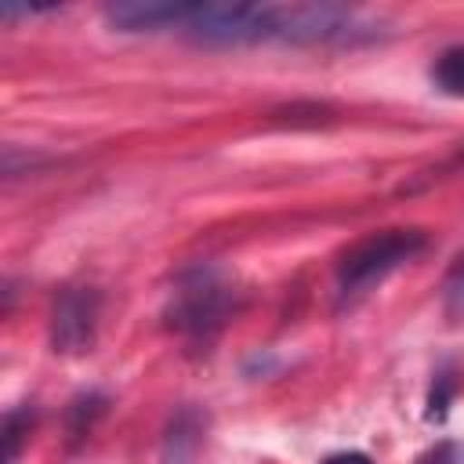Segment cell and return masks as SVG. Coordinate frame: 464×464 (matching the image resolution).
<instances>
[{
    "mask_svg": "<svg viewBox=\"0 0 464 464\" xmlns=\"http://www.w3.org/2000/svg\"><path fill=\"white\" fill-rule=\"evenodd\" d=\"M239 286L218 265L188 268L167 304V326L192 341H210L236 312H239Z\"/></svg>",
    "mask_w": 464,
    "mask_h": 464,
    "instance_id": "cell-1",
    "label": "cell"
},
{
    "mask_svg": "<svg viewBox=\"0 0 464 464\" xmlns=\"http://www.w3.org/2000/svg\"><path fill=\"white\" fill-rule=\"evenodd\" d=\"M424 246H428V236L420 228H381V232L359 239L337 265V308L359 304L395 268L413 261Z\"/></svg>",
    "mask_w": 464,
    "mask_h": 464,
    "instance_id": "cell-2",
    "label": "cell"
},
{
    "mask_svg": "<svg viewBox=\"0 0 464 464\" xmlns=\"http://www.w3.org/2000/svg\"><path fill=\"white\" fill-rule=\"evenodd\" d=\"M178 33L207 47L276 44V4H185Z\"/></svg>",
    "mask_w": 464,
    "mask_h": 464,
    "instance_id": "cell-3",
    "label": "cell"
},
{
    "mask_svg": "<svg viewBox=\"0 0 464 464\" xmlns=\"http://www.w3.org/2000/svg\"><path fill=\"white\" fill-rule=\"evenodd\" d=\"M102 294L94 286H65L51 304V348L62 355H83L98 341Z\"/></svg>",
    "mask_w": 464,
    "mask_h": 464,
    "instance_id": "cell-4",
    "label": "cell"
},
{
    "mask_svg": "<svg viewBox=\"0 0 464 464\" xmlns=\"http://www.w3.org/2000/svg\"><path fill=\"white\" fill-rule=\"evenodd\" d=\"M185 4L170 0H127V4H109L105 22L120 33H178Z\"/></svg>",
    "mask_w": 464,
    "mask_h": 464,
    "instance_id": "cell-5",
    "label": "cell"
},
{
    "mask_svg": "<svg viewBox=\"0 0 464 464\" xmlns=\"http://www.w3.org/2000/svg\"><path fill=\"white\" fill-rule=\"evenodd\" d=\"M203 431H207V417L192 406H181L163 431L160 464H196V453L203 446Z\"/></svg>",
    "mask_w": 464,
    "mask_h": 464,
    "instance_id": "cell-6",
    "label": "cell"
},
{
    "mask_svg": "<svg viewBox=\"0 0 464 464\" xmlns=\"http://www.w3.org/2000/svg\"><path fill=\"white\" fill-rule=\"evenodd\" d=\"M428 76H431L435 91H442L450 98H464V44H453V47L439 51Z\"/></svg>",
    "mask_w": 464,
    "mask_h": 464,
    "instance_id": "cell-7",
    "label": "cell"
},
{
    "mask_svg": "<svg viewBox=\"0 0 464 464\" xmlns=\"http://www.w3.org/2000/svg\"><path fill=\"white\" fill-rule=\"evenodd\" d=\"M105 410H109V399H105L102 392L76 395V399L69 402V410H65V428H69V435H72V439L91 435V428L98 424V417H102Z\"/></svg>",
    "mask_w": 464,
    "mask_h": 464,
    "instance_id": "cell-8",
    "label": "cell"
},
{
    "mask_svg": "<svg viewBox=\"0 0 464 464\" xmlns=\"http://www.w3.org/2000/svg\"><path fill=\"white\" fill-rule=\"evenodd\" d=\"M29 431H33V406H11L4 417V464L18 460Z\"/></svg>",
    "mask_w": 464,
    "mask_h": 464,
    "instance_id": "cell-9",
    "label": "cell"
},
{
    "mask_svg": "<svg viewBox=\"0 0 464 464\" xmlns=\"http://www.w3.org/2000/svg\"><path fill=\"white\" fill-rule=\"evenodd\" d=\"M450 392H453V377L450 373H439L435 384H431V395H428V420H442L446 417Z\"/></svg>",
    "mask_w": 464,
    "mask_h": 464,
    "instance_id": "cell-10",
    "label": "cell"
},
{
    "mask_svg": "<svg viewBox=\"0 0 464 464\" xmlns=\"http://www.w3.org/2000/svg\"><path fill=\"white\" fill-rule=\"evenodd\" d=\"M446 301L450 304H464V254L457 257V265L446 276Z\"/></svg>",
    "mask_w": 464,
    "mask_h": 464,
    "instance_id": "cell-11",
    "label": "cell"
},
{
    "mask_svg": "<svg viewBox=\"0 0 464 464\" xmlns=\"http://www.w3.org/2000/svg\"><path fill=\"white\" fill-rule=\"evenodd\" d=\"M319 464H373L366 453H359V450H344V453H330V457H323Z\"/></svg>",
    "mask_w": 464,
    "mask_h": 464,
    "instance_id": "cell-12",
    "label": "cell"
}]
</instances>
